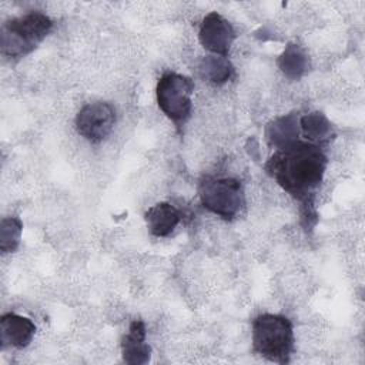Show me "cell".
I'll return each mask as SVG.
<instances>
[{
  "instance_id": "1",
  "label": "cell",
  "mask_w": 365,
  "mask_h": 365,
  "mask_svg": "<svg viewBox=\"0 0 365 365\" xmlns=\"http://www.w3.org/2000/svg\"><path fill=\"white\" fill-rule=\"evenodd\" d=\"M327 165L328 158L319 145L299 140L275 150L264 164L265 173L301 202V221L307 230L317 224L315 190L324 178Z\"/></svg>"
},
{
  "instance_id": "2",
  "label": "cell",
  "mask_w": 365,
  "mask_h": 365,
  "mask_svg": "<svg viewBox=\"0 0 365 365\" xmlns=\"http://www.w3.org/2000/svg\"><path fill=\"white\" fill-rule=\"evenodd\" d=\"M252 349L259 356L288 364L294 351L292 322L278 314H261L252 321Z\"/></svg>"
},
{
  "instance_id": "3",
  "label": "cell",
  "mask_w": 365,
  "mask_h": 365,
  "mask_svg": "<svg viewBox=\"0 0 365 365\" xmlns=\"http://www.w3.org/2000/svg\"><path fill=\"white\" fill-rule=\"evenodd\" d=\"M53 27L48 16L31 11L6 21L1 27V53L10 58L30 54L46 38Z\"/></svg>"
},
{
  "instance_id": "4",
  "label": "cell",
  "mask_w": 365,
  "mask_h": 365,
  "mask_svg": "<svg viewBox=\"0 0 365 365\" xmlns=\"http://www.w3.org/2000/svg\"><path fill=\"white\" fill-rule=\"evenodd\" d=\"M198 194L202 207L225 221L234 220L245 205L244 187L231 177L204 175L198 184Z\"/></svg>"
},
{
  "instance_id": "5",
  "label": "cell",
  "mask_w": 365,
  "mask_h": 365,
  "mask_svg": "<svg viewBox=\"0 0 365 365\" xmlns=\"http://www.w3.org/2000/svg\"><path fill=\"white\" fill-rule=\"evenodd\" d=\"M194 81L182 74L164 73L157 83L155 97L160 110L177 125H184L191 117Z\"/></svg>"
},
{
  "instance_id": "6",
  "label": "cell",
  "mask_w": 365,
  "mask_h": 365,
  "mask_svg": "<svg viewBox=\"0 0 365 365\" xmlns=\"http://www.w3.org/2000/svg\"><path fill=\"white\" fill-rule=\"evenodd\" d=\"M114 124L115 110L106 101L86 104L76 117L77 133L91 143H100L107 138Z\"/></svg>"
},
{
  "instance_id": "7",
  "label": "cell",
  "mask_w": 365,
  "mask_h": 365,
  "mask_svg": "<svg viewBox=\"0 0 365 365\" xmlns=\"http://www.w3.org/2000/svg\"><path fill=\"white\" fill-rule=\"evenodd\" d=\"M235 37L237 34L232 24L217 11L208 13L200 24V43L204 48L211 51V54L227 56Z\"/></svg>"
},
{
  "instance_id": "8",
  "label": "cell",
  "mask_w": 365,
  "mask_h": 365,
  "mask_svg": "<svg viewBox=\"0 0 365 365\" xmlns=\"http://www.w3.org/2000/svg\"><path fill=\"white\" fill-rule=\"evenodd\" d=\"M36 334L34 322L23 315L14 312L3 314L0 318V338L1 346L26 348Z\"/></svg>"
},
{
  "instance_id": "9",
  "label": "cell",
  "mask_w": 365,
  "mask_h": 365,
  "mask_svg": "<svg viewBox=\"0 0 365 365\" xmlns=\"http://www.w3.org/2000/svg\"><path fill=\"white\" fill-rule=\"evenodd\" d=\"M145 325L143 321L135 319L130 324L127 334L121 339V354L124 362L130 365L147 364L151 358V348L145 342Z\"/></svg>"
},
{
  "instance_id": "10",
  "label": "cell",
  "mask_w": 365,
  "mask_h": 365,
  "mask_svg": "<svg viewBox=\"0 0 365 365\" xmlns=\"http://www.w3.org/2000/svg\"><path fill=\"white\" fill-rule=\"evenodd\" d=\"M299 131V117L291 113L268 123L265 127V138L271 147L279 150L298 141Z\"/></svg>"
},
{
  "instance_id": "11",
  "label": "cell",
  "mask_w": 365,
  "mask_h": 365,
  "mask_svg": "<svg viewBox=\"0 0 365 365\" xmlns=\"http://www.w3.org/2000/svg\"><path fill=\"white\" fill-rule=\"evenodd\" d=\"M144 218L154 237H167L181 221V214L170 202H158L145 211Z\"/></svg>"
},
{
  "instance_id": "12",
  "label": "cell",
  "mask_w": 365,
  "mask_h": 365,
  "mask_svg": "<svg viewBox=\"0 0 365 365\" xmlns=\"http://www.w3.org/2000/svg\"><path fill=\"white\" fill-rule=\"evenodd\" d=\"M299 130L308 143L322 145L334 138L331 121L321 111H312L299 118Z\"/></svg>"
},
{
  "instance_id": "13",
  "label": "cell",
  "mask_w": 365,
  "mask_h": 365,
  "mask_svg": "<svg viewBox=\"0 0 365 365\" xmlns=\"http://www.w3.org/2000/svg\"><path fill=\"white\" fill-rule=\"evenodd\" d=\"M278 67L289 80H298L309 70V57L302 46L288 43L278 57Z\"/></svg>"
},
{
  "instance_id": "14",
  "label": "cell",
  "mask_w": 365,
  "mask_h": 365,
  "mask_svg": "<svg viewBox=\"0 0 365 365\" xmlns=\"http://www.w3.org/2000/svg\"><path fill=\"white\" fill-rule=\"evenodd\" d=\"M198 73L204 81L214 86H221L231 78L234 67L227 56L210 54L202 57L200 61Z\"/></svg>"
},
{
  "instance_id": "15",
  "label": "cell",
  "mask_w": 365,
  "mask_h": 365,
  "mask_svg": "<svg viewBox=\"0 0 365 365\" xmlns=\"http://www.w3.org/2000/svg\"><path fill=\"white\" fill-rule=\"evenodd\" d=\"M23 224L17 217H7L1 220L0 225V248L6 252H13L17 250L21 238Z\"/></svg>"
}]
</instances>
